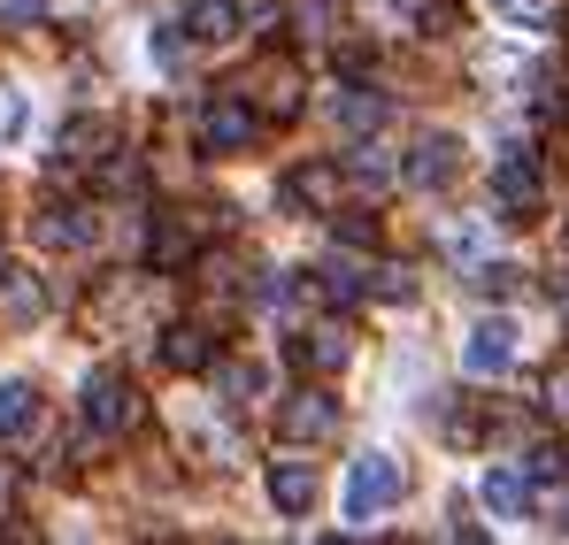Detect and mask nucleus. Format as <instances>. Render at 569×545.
<instances>
[{
    "instance_id": "18",
    "label": "nucleus",
    "mask_w": 569,
    "mask_h": 545,
    "mask_svg": "<svg viewBox=\"0 0 569 545\" xmlns=\"http://www.w3.org/2000/svg\"><path fill=\"white\" fill-rule=\"evenodd\" d=\"M247 100H254L262 115H278V123H284V115H300V70H292V62H270V70L247 85Z\"/></svg>"
},
{
    "instance_id": "14",
    "label": "nucleus",
    "mask_w": 569,
    "mask_h": 545,
    "mask_svg": "<svg viewBox=\"0 0 569 545\" xmlns=\"http://www.w3.org/2000/svg\"><path fill=\"white\" fill-rule=\"evenodd\" d=\"M162 362L178 369V376L216 369V331H208V323H170V331H162Z\"/></svg>"
},
{
    "instance_id": "1",
    "label": "nucleus",
    "mask_w": 569,
    "mask_h": 545,
    "mask_svg": "<svg viewBox=\"0 0 569 545\" xmlns=\"http://www.w3.org/2000/svg\"><path fill=\"white\" fill-rule=\"evenodd\" d=\"M86 423H93L100 438H123V431L147 423V400H139V384L123 369H93L86 376Z\"/></svg>"
},
{
    "instance_id": "20",
    "label": "nucleus",
    "mask_w": 569,
    "mask_h": 545,
    "mask_svg": "<svg viewBox=\"0 0 569 545\" xmlns=\"http://www.w3.org/2000/svg\"><path fill=\"white\" fill-rule=\"evenodd\" d=\"M208 376H216V400H223V407H247V400H254V392L270 384V376H262L254 362H216Z\"/></svg>"
},
{
    "instance_id": "27",
    "label": "nucleus",
    "mask_w": 569,
    "mask_h": 545,
    "mask_svg": "<svg viewBox=\"0 0 569 545\" xmlns=\"http://www.w3.org/2000/svg\"><path fill=\"white\" fill-rule=\"evenodd\" d=\"M47 16V0H0V31H31Z\"/></svg>"
},
{
    "instance_id": "6",
    "label": "nucleus",
    "mask_w": 569,
    "mask_h": 545,
    "mask_svg": "<svg viewBox=\"0 0 569 545\" xmlns=\"http://www.w3.org/2000/svg\"><path fill=\"white\" fill-rule=\"evenodd\" d=\"M492 200H500V215H539V200H547V178H539V162L516 147V154H500L492 162Z\"/></svg>"
},
{
    "instance_id": "9",
    "label": "nucleus",
    "mask_w": 569,
    "mask_h": 545,
    "mask_svg": "<svg viewBox=\"0 0 569 545\" xmlns=\"http://www.w3.org/2000/svg\"><path fill=\"white\" fill-rule=\"evenodd\" d=\"M54 154H62L70 170H100V162L116 154V123H108V115H70V123L54 131Z\"/></svg>"
},
{
    "instance_id": "5",
    "label": "nucleus",
    "mask_w": 569,
    "mask_h": 545,
    "mask_svg": "<svg viewBox=\"0 0 569 545\" xmlns=\"http://www.w3.org/2000/svg\"><path fill=\"white\" fill-rule=\"evenodd\" d=\"M278 200L300 208V215H339V200H347V162H300V170H284Z\"/></svg>"
},
{
    "instance_id": "29",
    "label": "nucleus",
    "mask_w": 569,
    "mask_h": 545,
    "mask_svg": "<svg viewBox=\"0 0 569 545\" xmlns=\"http://www.w3.org/2000/svg\"><path fill=\"white\" fill-rule=\"evenodd\" d=\"M154 62H162V70H178V62H186V39H178V23H162V31H154Z\"/></svg>"
},
{
    "instance_id": "31",
    "label": "nucleus",
    "mask_w": 569,
    "mask_h": 545,
    "mask_svg": "<svg viewBox=\"0 0 569 545\" xmlns=\"http://www.w3.org/2000/svg\"><path fill=\"white\" fill-rule=\"evenodd\" d=\"M500 16H508V23H547L555 8H547V0H500Z\"/></svg>"
},
{
    "instance_id": "25",
    "label": "nucleus",
    "mask_w": 569,
    "mask_h": 545,
    "mask_svg": "<svg viewBox=\"0 0 569 545\" xmlns=\"http://www.w3.org/2000/svg\"><path fill=\"white\" fill-rule=\"evenodd\" d=\"M23 131H31V100H23L16 85H0V147H16Z\"/></svg>"
},
{
    "instance_id": "12",
    "label": "nucleus",
    "mask_w": 569,
    "mask_h": 545,
    "mask_svg": "<svg viewBox=\"0 0 569 545\" xmlns=\"http://www.w3.org/2000/svg\"><path fill=\"white\" fill-rule=\"evenodd\" d=\"M316 499H323L316 461H270V507H278V515H308Z\"/></svg>"
},
{
    "instance_id": "19",
    "label": "nucleus",
    "mask_w": 569,
    "mask_h": 545,
    "mask_svg": "<svg viewBox=\"0 0 569 545\" xmlns=\"http://www.w3.org/2000/svg\"><path fill=\"white\" fill-rule=\"evenodd\" d=\"M477 499H485L492 515H523V507H531V476H523V468H508V461H492V468H485V484H477Z\"/></svg>"
},
{
    "instance_id": "4",
    "label": "nucleus",
    "mask_w": 569,
    "mask_h": 545,
    "mask_svg": "<svg viewBox=\"0 0 569 545\" xmlns=\"http://www.w3.org/2000/svg\"><path fill=\"white\" fill-rule=\"evenodd\" d=\"M331 431H339V400H331L323 384L284 392V407H278V438H284V446H323Z\"/></svg>"
},
{
    "instance_id": "23",
    "label": "nucleus",
    "mask_w": 569,
    "mask_h": 545,
    "mask_svg": "<svg viewBox=\"0 0 569 545\" xmlns=\"http://www.w3.org/2000/svg\"><path fill=\"white\" fill-rule=\"evenodd\" d=\"M93 184H100V192H139L147 170H139V154H108V162L93 170Z\"/></svg>"
},
{
    "instance_id": "13",
    "label": "nucleus",
    "mask_w": 569,
    "mask_h": 545,
    "mask_svg": "<svg viewBox=\"0 0 569 545\" xmlns=\"http://www.w3.org/2000/svg\"><path fill=\"white\" fill-rule=\"evenodd\" d=\"M39 315H47V276H31V270H8V262H0V323L31 331Z\"/></svg>"
},
{
    "instance_id": "28",
    "label": "nucleus",
    "mask_w": 569,
    "mask_h": 545,
    "mask_svg": "<svg viewBox=\"0 0 569 545\" xmlns=\"http://www.w3.org/2000/svg\"><path fill=\"white\" fill-rule=\"evenodd\" d=\"M339 246H362V254H370V246H378V223H370V215H339Z\"/></svg>"
},
{
    "instance_id": "16",
    "label": "nucleus",
    "mask_w": 569,
    "mask_h": 545,
    "mask_svg": "<svg viewBox=\"0 0 569 545\" xmlns=\"http://www.w3.org/2000/svg\"><path fill=\"white\" fill-rule=\"evenodd\" d=\"M39 246L86 254V246H93V208H47V215H39Z\"/></svg>"
},
{
    "instance_id": "22",
    "label": "nucleus",
    "mask_w": 569,
    "mask_h": 545,
    "mask_svg": "<svg viewBox=\"0 0 569 545\" xmlns=\"http://www.w3.org/2000/svg\"><path fill=\"white\" fill-rule=\"evenodd\" d=\"M392 178H400V170L385 162L378 147H355V154H347V184H362V192H385Z\"/></svg>"
},
{
    "instance_id": "30",
    "label": "nucleus",
    "mask_w": 569,
    "mask_h": 545,
    "mask_svg": "<svg viewBox=\"0 0 569 545\" xmlns=\"http://www.w3.org/2000/svg\"><path fill=\"white\" fill-rule=\"evenodd\" d=\"M370 292H378V300H408L416 276H408V270H378V276H370Z\"/></svg>"
},
{
    "instance_id": "33",
    "label": "nucleus",
    "mask_w": 569,
    "mask_h": 545,
    "mask_svg": "<svg viewBox=\"0 0 569 545\" xmlns=\"http://www.w3.org/2000/svg\"><path fill=\"white\" fill-rule=\"evenodd\" d=\"M531 476H562V446H531Z\"/></svg>"
},
{
    "instance_id": "34",
    "label": "nucleus",
    "mask_w": 569,
    "mask_h": 545,
    "mask_svg": "<svg viewBox=\"0 0 569 545\" xmlns=\"http://www.w3.org/2000/svg\"><path fill=\"white\" fill-rule=\"evenodd\" d=\"M562 531H569V499H562Z\"/></svg>"
},
{
    "instance_id": "10",
    "label": "nucleus",
    "mask_w": 569,
    "mask_h": 545,
    "mask_svg": "<svg viewBox=\"0 0 569 545\" xmlns=\"http://www.w3.org/2000/svg\"><path fill=\"white\" fill-rule=\"evenodd\" d=\"M462 369H470V376L516 369V323H508V315H485V323L470 331V346H462Z\"/></svg>"
},
{
    "instance_id": "15",
    "label": "nucleus",
    "mask_w": 569,
    "mask_h": 545,
    "mask_svg": "<svg viewBox=\"0 0 569 545\" xmlns=\"http://www.w3.org/2000/svg\"><path fill=\"white\" fill-rule=\"evenodd\" d=\"M186 31H192V47H231L247 31V16L231 0H186Z\"/></svg>"
},
{
    "instance_id": "8",
    "label": "nucleus",
    "mask_w": 569,
    "mask_h": 545,
    "mask_svg": "<svg viewBox=\"0 0 569 545\" xmlns=\"http://www.w3.org/2000/svg\"><path fill=\"white\" fill-rule=\"evenodd\" d=\"M385 115H392V100H385L378 85H362V78H347V85L331 92V123H339L347 139H378Z\"/></svg>"
},
{
    "instance_id": "26",
    "label": "nucleus",
    "mask_w": 569,
    "mask_h": 545,
    "mask_svg": "<svg viewBox=\"0 0 569 545\" xmlns=\"http://www.w3.org/2000/svg\"><path fill=\"white\" fill-rule=\"evenodd\" d=\"M470 284H477V300H508V292L523 284V276L508 270V262H477V270H470Z\"/></svg>"
},
{
    "instance_id": "7",
    "label": "nucleus",
    "mask_w": 569,
    "mask_h": 545,
    "mask_svg": "<svg viewBox=\"0 0 569 545\" xmlns=\"http://www.w3.org/2000/svg\"><path fill=\"white\" fill-rule=\"evenodd\" d=\"M455 170H462V139H455V131H431V139H416V154L400 162V184L439 192V184H455Z\"/></svg>"
},
{
    "instance_id": "3",
    "label": "nucleus",
    "mask_w": 569,
    "mask_h": 545,
    "mask_svg": "<svg viewBox=\"0 0 569 545\" xmlns=\"http://www.w3.org/2000/svg\"><path fill=\"white\" fill-rule=\"evenodd\" d=\"M400 492H408L400 461H392V454H362L355 468H347V523H370V515H385Z\"/></svg>"
},
{
    "instance_id": "11",
    "label": "nucleus",
    "mask_w": 569,
    "mask_h": 545,
    "mask_svg": "<svg viewBox=\"0 0 569 545\" xmlns=\"http://www.w3.org/2000/svg\"><path fill=\"white\" fill-rule=\"evenodd\" d=\"M284 354H292V369H300V376H339L355 346H347V331H339V323H316V331H300Z\"/></svg>"
},
{
    "instance_id": "17",
    "label": "nucleus",
    "mask_w": 569,
    "mask_h": 545,
    "mask_svg": "<svg viewBox=\"0 0 569 545\" xmlns=\"http://www.w3.org/2000/svg\"><path fill=\"white\" fill-rule=\"evenodd\" d=\"M31 431H39V384L0 376V438H31Z\"/></svg>"
},
{
    "instance_id": "32",
    "label": "nucleus",
    "mask_w": 569,
    "mask_h": 545,
    "mask_svg": "<svg viewBox=\"0 0 569 545\" xmlns=\"http://www.w3.org/2000/svg\"><path fill=\"white\" fill-rule=\"evenodd\" d=\"M547 407H555V415H569V362L547 376Z\"/></svg>"
},
{
    "instance_id": "2",
    "label": "nucleus",
    "mask_w": 569,
    "mask_h": 545,
    "mask_svg": "<svg viewBox=\"0 0 569 545\" xmlns=\"http://www.w3.org/2000/svg\"><path fill=\"white\" fill-rule=\"evenodd\" d=\"M254 131H262V108H254L247 92H216V100L200 108V147H208V154H247Z\"/></svg>"
},
{
    "instance_id": "24",
    "label": "nucleus",
    "mask_w": 569,
    "mask_h": 545,
    "mask_svg": "<svg viewBox=\"0 0 569 545\" xmlns=\"http://www.w3.org/2000/svg\"><path fill=\"white\" fill-rule=\"evenodd\" d=\"M331 23H339V0H300L292 8V31L300 39H331Z\"/></svg>"
},
{
    "instance_id": "21",
    "label": "nucleus",
    "mask_w": 569,
    "mask_h": 545,
    "mask_svg": "<svg viewBox=\"0 0 569 545\" xmlns=\"http://www.w3.org/2000/svg\"><path fill=\"white\" fill-rule=\"evenodd\" d=\"M147 254H154V270H186V262H192V231H186V223H170V215H154Z\"/></svg>"
}]
</instances>
